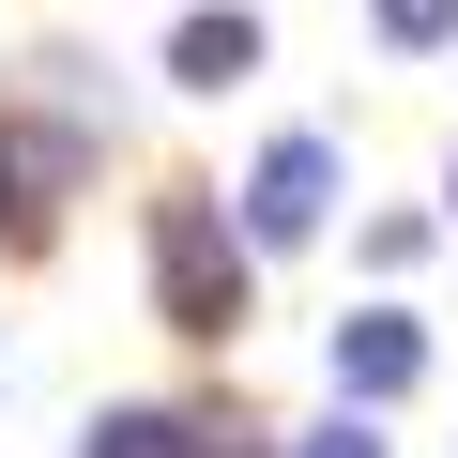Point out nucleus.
<instances>
[{"label": "nucleus", "instance_id": "20e7f679", "mask_svg": "<svg viewBox=\"0 0 458 458\" xmlns=\"http://www.w3.org/2000/svg\"><path fill=\"white\" fill-rule=\"evenodd\" d=\"M321 199H336V138H276V153L245 168V245H306Z\"/></svg>", "mask_w": 458, "mask_h": 458}, {"label": "nucleus", "instance_id": "0eeeda50", "mask_svg": "<svg viewBox=\"0 0 458 458\" xmlns=\"http://www.w3.org/2000/svg\"><path fill=\"white\" fill-rule=\"evenodd\" d=\"M382 47H458V0H382Z\"/></svg>", "mask_w": 458, "mask_h": 458}, {"label": "nucleus", "instance_id": "39448f33", "mask_svg": "<svg viewBox=\"0 0 458 458\" xmlns=\"http://www.w3.org/2000/svg\"><path fill=\"white\" fill-rule=\"evenodd\" d=\"M412 382H428V336H412L397 306L336 321V412H382V397H412Z\"/></svg>", "mask_w": 458, "mask_h": 458}, {"label": "nucleus", "instance_id": "423d86ee", "mask_svg": "<svg viewBox=\"0 0 458 458\" xmlns=\"http://www.w3.org/2000/svg\"><path fill=\"white\" fill-rule=\"evenodd\" d=\"M168 77H183V92L260 77V16H183V31H168Z\"/></svg>", "mask_w": 458, "mask_h": 458}, {"label": "nucleus", "instance_id": "f03ea898", "mask_svg": "<svg viewBox=\"0 0 458 458\" xmlns=\"http://www.w3.org/2000/svg\"><path fill=\"white\" fill-rule=\"evenodd\" d=\"M92 183V123H0V229H47Z\"/></svg>", "mask_w": 458, "mask_h": 458}, {"label": "nucleus", "instance_id": "7ed1b4c3", "mask_svg": "<svg viewBox=\"0 0 458 458\" xmlns=\"http://www.w3.org/2000/svg\"><path fill=\"white\" fill-rule=\"evenodd\" d=\"M77 458H260V428L245 412H153V397H123V412L77 428Z\"/></svg>", "mask_w": 458, "mask_h": 458}, {"label": "nucleus", "instance_id": "f257e3e1", "mask_svg": "<svg viewBox=\"0 0 458 458\" xmlns=\"http://www.w3.org/2000/svg\"><path fill=\"white\" fill-rule=\"evenodd\" d=\"M153 306H168V336H245V245L199 183L153 199Z\"/></svg>", "mask_w": 458, "mask_h": 458}, {"label": "nucleus", "instance_id": "6e6552de", "mask_svg": "<svg viewBox=\"0 0 458 458\" xmlns=\"http://www.w3.org/2000/svg\"><path fill=\"white\" fill-rule=\"evenodd\" d=\"M291 458H382V428H367V412H336V428H306Z\"/></svg>", "mask_w": 458, "mask_h": 458}]
</instances>
